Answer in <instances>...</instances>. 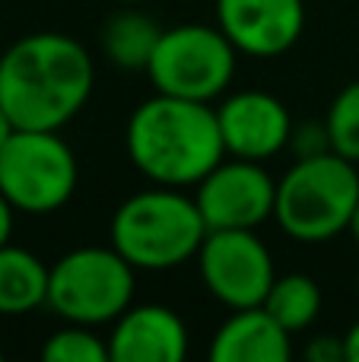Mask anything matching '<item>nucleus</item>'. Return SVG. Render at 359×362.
<instances>
[{
	"label": "nucleus",
	"instance_id": "a878e982",
	"mask_svg": "<svg viewBox=\"0 0 359 362\" xmlns=\"http://www.w3.org/2000/svg\"><path fill=\"white\" fill-rule=\"evenodd\" d=\"M356 293H359V267H356Z\"/></svg>",
	"mask_w": 359,
	"mask_h": 362
},
{
	"label": "nucleus",
	"instance_id": "7ed1b4c3",
	"mask_svg": "<svg viewBox=\"0 0 359 362\" xmlns=\"http://www.w3.org/2000/svg\"><path fill=\"white\" fill-rule=\"evenodd\" d=\"M112 245L137 270H172L194 261L207 238L197 200L182 187L153 185L131 194L112 213Z\"/></svg>",
	"mask_w": 359,
	"mask_h": 362
},
{
	"label": "nucleus",
	"instance_id": "393cba45",
	"mask_svg": "<svg viewBox=\"0 0 359 362\" xmlns=\"http://www.w3.org/2000/svg\"><path fill=\"white\" fill-rule=\"evenodd\" d=\"M118 4H143V0H118Z\"/></svg>",
	"mask_w": 359,
	"mask_h": 362
},
{
	"label": "nucleus",
	"instance_id": "aec40b11",
	"mask_svg": "<svg viewBox=\"0 0 359 362\" xmlns=\"http://www.w3.org/2000/svg\"><path fill=\"white\" fill-rule=\"evenodd\" d=\"M305 359L309 362H347V344L343 334H318L305 344Z\"/></svg>",
	"mask_w": 359,
	"mask_h": 362
},
{
	"label": "nucleus",
	"instance_id": "2eb2a0df",
	"mask_svg": "<svg viewBox=\"0 0 359 362\" xmlns=\"http://www.w3.org/2000/svg\"><path fill=\"white\" fill-rule=\"evenodd\" d=\"M159 35L163 25L156 19L146 16L143 10H134V4H124L102 25V51L121 70H146Z\"/></svg>",
	"mask_w": 359,
	"mask_h": 362
},
{
	"label": "nucleus",
	"instance_id": "0eeeda50",
	"mask_svg": "<svg viewBox=\"0 0 359 362\" xmlns=\"http://www.w3.org/2000/svg\"><path fill=\"white\" fill-rule=\"evenodd\" d=\"M235 61H239V51L220 25L182 23L163 29L146 76L153 80L156 93L213 102L233 83Z\"/></svg>",
	"mask_w": 359,
	"mask_h": 362
},
{
	"label": "nucleus",
	"instance_id": "423d86ee",
	"mask_svg": "<svg viewBox=\"0 0 359 362\" xmlns=\"http://www.w3.org/2000/svg\"><path fill=\"white\" fill-rule=\"evenodd\" d=\"M80 165L57 131H16L0 146V194L16 213L48 216L76 191Z\"/></svg>",
	"mask_w": 359,
	"mask_h": 362
},
{
	"label": "nucleus",
	"instance_id": "f257e3e1",
	"mask_svg": "<svg viewBox=\"0 0 359 362\" xmlns=\"http://www.w3.org/2000/svg\"><path fill=\"white\" fill-rule=\"evenodd\" d=\"M89 51L64 32H32L0 54V105L23 131H61L93 95Z\"/></svg>",
	"mask_w": 359,
	"mask_h": 362
},
{
	"label": "nucleus",
	"instance_id": "4468645a",
	"mask_svg": "<svg viewBox=\"0 0 359 362\" xmlns=\"http://www.w3.org/2000/svg\"><path fill=\"white\" fill-rule=\"evenodd\" d=\"M51 267L38 255L16 245H0V315H29L48 305Z\"/></svg>",
	"mask_w": 359,
	"mask_h": 362
},
{
	"label": "nucleus",
	"instance_id": "bb28decb",
	"mask_svg": "<svg viewBox=\"0 0 359 362\" xmlns=\"http://www.w3.org/2000/svg\"><path fill=\"white\" fill-rule=\"evenodd\" d=\"M0 362H4V350H0Z\"/></svg>",
	"mask_w": 359,
	"mask_h": 362
},
{
	"label": "nucleus",
	"instance_id": "412c9836",
	"mask_svg": "<svg viewBox=\"0 0 359 362\" xmlns=\"http://www.w3.org/2000/svg\"><path fill=\"white\" fill-rule=\"evenodd\" d=\"M13 206H10V200L0 194V245H6L10 242V235H13Z\"/></svg>",
	"mask_w": 359,
	"mask_h": 362
},
{
	"label": "nucleus",
	"instance_id": "20e7f679",
	"mask_svg": "<svg viewBox=\"0 0 359 362\" xmlns=\"http://www.w3.org/2000/svg\"><path fill=\"white\" fill-rule=\"evenodd\" d=\"M359 204L356 163L337 156L334 150L322 156L296 159L277 181L273 219L280 229L302 245H322L347 232L350 216Z\"/></svg>",
	"mask_w": 359,
	"mask_h": 362
},
{
	"label": "nucleus",
	"instance_id": "dca6fc26",
	"mask_svg": "<svg viewBox=\"0 0 359 362\" xmlns=\"http://www.w3.org/2000/svg\"><path fill=\"white\" fill-rule=\"evenodd\" d=\"M261 305L280 321L290 334H302L322 315V286L309 274H283L271 283Z\"/></svg>",
	"mask_w": 359,
	"mask_h": 362
},
{
	"label": "nucleus",
	"instance_id": "5701e85b",
	"mask_svg": "<svg viewBox=\"0 0 359 362\" xmlns=\"http://www.w3.org/2000/svg\"><path fill=\"white\" fill-rule=\"evenodd\" d=\"M16 131V124H13V118L10 115H6V108L0 105V146L6 144V140H10V134Z\"/></svg>",
	"mask_w": 359,
	"mask_h": 362
},
{
	"label": "nucleus",
	"instance_id": "ddd939ff",
	"mask_svg": "<svg viewBox=\"0 0 359 362\" xmlns=\"http://www.w3.org/2000/svg\"><path fill=\"white\" fill-rule=\"evenodd\" d=\"M213 362H290L293 334L264 305L233 308L210 340Z\"/></svg>",
	"mask_w": 359,
	"mask_h": 362
},
{
	"label": "nucleus",
	"instance_id": "b1692460",
	"mask_svg": "<svg viewBox=\"0 0 359 362\" xmlns=\"http://www.w3.org/2000/svg\"><path fill=\"white\" fill-rule=\"evenodd\" d=\"M347 232H350V235H353L356 242H359V204H356L353 216H350V226H347Z\"/></svg>",
	"mask_w": 359,
	"mask_h": 362
},
{
	"label": "nucleus",
	"instance_id": "9b49d317",
	"mask_svg": "<svg viewBox=\"0 0 359 362\" xmlns=\"http://www.w3.org/2000/svg\"><path fill=\"white\" fill-rule=\"evenodd\" d=\"M216 25L239 54L280 57L305 29L302 0H216Z\"/></svg>",
	"mask_w": 359,
	"mask_h": 362
},
{
	"label": "nucleus",
	"instance_id": "9d476101",
	"mask_svg": "<svg viewBox=\"0 0 359 362\" xmlns=\"http://www.w3.org/2000/svg\"><path fill=\"white\" fill-rule=\"evenodd\" d=\"M216 121H220L226 156L267 163L290 146V108L264 89H242L226 95L216 108Z\"/></svg>",
	"mask_w": 359,
	"mask_h": 362
},
{
	"label": "nucleus",
	"instance_id": "4be33fe9",
	"mask_svg": "<svg viewBox=\"0 0 359 362\" xmlns=\"http://www.w3.org/2000/svg\"><path fill=\"white\" fill-rule=\"evenodd\" d=\"M343 344H347V362H359V321H353L343 334Z\"/></svg>",
	"mask_w": 359,
	"mask_h": 362
},
{
	"label": "nucleus",
	"instance_id": "39448f33",
	"mask_svg": "<svg viewBox=\"0 0 359 362\" xmlns=\"http://www.w3.org/2000/svg\"><path fill=\"white\" fill-rule=\"evenodd\" d=\"M137 267L114 245H83L51 264L48 308L70 325L102 327L134 305Z\"/></svg>",
	"mask_w": 359,
	"mask_h": 362
},
{
	"label": "nucleus",
	"instance_id": "f8f14e48",
	"mask_svg": "<svg viewBox=\"0 0 359 362\" xmlns=\"http://www.w3.org/2000/svg\"><path fill=\"white\" fill-rule=\"evenodd\" d=\"M191 350L188 325L169 305H131L112 321L108 356L112 362H182Z\"/></svg>",
	"mask_w": 359,
	"mask_h": 362
},
{
	"label": "nucleus",
	"instance_id": "1a4fd4ad",
	"mask_svg": "<svg viewBox=\"0 0 359 362\" xmlns=\"http://www.w3.org/2000/svg\"><path fill=\"white\" fill-rule=\"evenodd\" d=\"M194 200L207 229H258L273 216L277 181L264 163L223 156L194 185Z\"/></svg>",
	"mask_w": 359,
	"mask_h": 362
},
{
	"label": "nucleus",
	"instance_id": "6e6552de",
	"mask_svg": "<svg viewBox=\"0 0 359 362\" xmlns=\"http://www.w3.org/2000/svg\"><path fill=\"white\" fill-rule=\"evenodd\" d=\"M194 261L207 293L226 308L261 305L277 280L271 248L254 229H210Z\"/></svg>",
	"mask_w": 359,
	"mask_h": 362
},
{
	"label": "nucleus",
	"instance_id": "f03ea898",
	"mask_svg": "<svg viewBox=\"0 0 359 362\" xmlns=\"http://www.w3.org/2000/svg\"><path fill=\"white\" fill-rule=\"evenodd\" d=\"M124 146L140 175L169 187H194L226 156L216 108L165 93L150 95L131 112Z\"/></svg>",
	"mask_w": 359,
	"mask_h": 362
},
{
	"label": "nucleus",
	"instance_id": "a211bd4d",
	"mask_svg": "<svg viewBox=\"0 0 359 362\" xmlns=\"http://www.w3.org/2000/svg\"><path fill=\"white\" fill-rule=\"evenodd\" d=\"M324 124H328L331 150L359 165V80L347 83L334 95L328 115H324Z\"/></svg>",
	"mask_w": 359,
	"mask_h": 362
},
{
	"label": "nucleus",
	"instance_id": "f3484780",
	"mask_svg": "<svg viewBox=\"0 0 359 362\" xmlns=\"http://www.w3.org/2000/svg\"><path fill=\"white\" fill-rule=\"evenodd\" d=\"M45 362H112L108 340L95 334L89 325H70L64 321L61 331H54L42 346Z\"/></svg>",
	"mask_w": 359,
	"mask_h": 362
},
{
	"label": "nucleus",
	"instance_id": "6ab92c4d",
	"mask_svg": "<svg viewBox=\"0 0 359 362\" xmlns=\"http://www.w3.org/2000/svg\"><path fill=\"white\" fill-rule=\"evenodd\" d=\"M286 150H290L296 159H309V156H322V153H331L328 124H324V121H309V124H293L290 146H286Z\"/></svg>",
	"mask_w": 359,
	"mask_h": 362
}]
</instances>
